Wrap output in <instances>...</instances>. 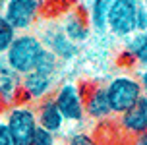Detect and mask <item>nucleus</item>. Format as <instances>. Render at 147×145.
<instances>
[{"mask_svg": "<svg viewBox=\"0 0 147 145\" xmlns=\"http://www.w3.org/2000/svg\"><path fill=\"white\" fill-rule=\"evenodd\" d=\"M118 128L128 138L147 134V99L141 97L134 107L118 116Z\"/></svg>", "mask_w": 147, "mask_h": 145, "instance_id": "obj_12", "label": "nucleus"}, {"mask_svg": "<svg viewBox=\"0 0 147 145\" xmlns=\"http://www.w3.org/2000/svg\"><path fill=\"white\" fill-rule=\"evenodd\" d=\"M126 60L128 66H138L141 70H147V33H134L130 39L124 41L120 62Z\"/></svg>", "mask_w": 147, "mask_h": 145, "instance_id": "obj_14", "label": "nucleus"}, {"mask_svg": "<svg viewBox=\"0 0 147 145\" xmlns=\"http://www.w3.org/2000/svg\"><path fill=\"white\" fill-rule=\"evenodd\" d=\"M0 145H18L16 139L12 138L10 130H8V126L4 124V120H2V116H0Z\"/></svg>", "mask_w": 147, "mask_h": 145, "instance_id": "obj_21", "label": "nucleus"}, {"mask_svg": "<svg viewBox=\"0 0 147 145\" xmlns=\"http://www.w3.org/2000/svg\"><path fill=\"white\" fill-rule=\"evenodd\" d=\"M56 87H58V76L33 70V72L22 76V101L37 105V103L52 97Z\"/></svg>", "mask_w": 147, "mask_h": 145, "instance_id": "obj_8", "label": "nucleus"}, {"mask_svg": "<svg viewBox=\"0 0 147 145\" xmlns=\"http://www.w3.org/2000/svg\"><path fill=\"white\" fill-rule=\"evenodd\" d=\"M2 112H4V107H2V103H0V116H2Z\"/></svg>", "mask_w": 147, "mask_h": 145, "instance_id": "obj_26", "label": "nucleus"}, {"mask_svg": "<svg viewBox=\"0 0 147 145\" xmlns=\"http://www.w3.org/2000/svg\"><path fill=\"white\" fill-rule=\"evenodd\" d=\"M105 85H107V97L114 116H120L141 99L140 80L132 74H118Z\"/></svg>", "mask_w": 147, "mask_h": 145, "instance_id": "obj_4", "label": "nucleus"}, {"mask_svg": "<svg viewBox=\"0 0 147 145\" xmlns=\"http://www.w3.org/2000/svg\"><path fill=\"white\" fill-rule=\"evenodd\" d=\"M37 72H43V74H54V76H58V70H60V60L52 52H49L45 49V52L41 54L39 58V62L35 66Z\"/></svg>", "mask_w": 147, "mask_h": 145, "instance_id": "obj_17", "label": "nucleus"}, {"mask_svg": "<svg viewBox=\"0 0 147 145\" xmlns=\"http://www.w3.org/2000/svg\"><path fill=\"white\" fill-rule=\"evenodd\" d=\"M35 112H37V122H39V128L45 132H49L52 136L60 138L64 134V128H66V120L62 112L58 110L56 103L52 97L45 99V101L37 103L35 105Z\"/></svg>", "mask_w": 147, "mask_h": 145, "instance_id": "obj_13", "label": "nucleus"}, {"mask_svg": "<svg viewBox=\"0 0 147 145\" xmlns=\"http://www.w3.org/2000/svg\"><path fill=\"white\" fill-rule=\"evenodd\" d=\"M138 80H140V85H141V97L147 99V70H141L138 74Z\"/></svg>", "mask_w": 147, "mask_h": 145, "instance_id": "obj_22", "label": "nucleus"}, {"mask_svg": "<svg viewBox=\"0 0 147 145\" xmlns=\"http://www.w3.org/2000/svg\"><path fill=\"white\" fill-rule=\"evenodd\" d=\"M58 110L62 112L66 124L81 126L87 122L85 116V103H83V87L76 81H62L58 83L56 91L52 95Z\"/></svg>", "mask_w": 147, "mask_h": 145, "instance_id": "obj_3", "label": "nucleus"}, {"mask_svg": "<svg viewBox=\"0 0 147 145\" xmlns=\"http://www.w3.org/2000/svg\"><path fill=\"white\" fill-rule=\"evenodd\" d=\"M16 37H18L16 29L6 22L4 16H0V56H4V54L8 52V49L12 47Z\"/></svg>", "mask_w": 147, "mask_h": 145, "instance_id": "obj_16", "label": "nucleus"}, {"mask_svg": "<svg viewBox=\"0 0 147 145\" xmlns=\"http://www.w3.org/2000/svg\"><path fill=\"white\" fill-rule=\"evenodd\" d=\"M138 0H112L109 10V33L116 39H130L136 33V16L140 10Z\"/></svg>", "mask_w": 147, "mask_h": 145, "instance_id": "obj_6", "label": "nucleus"}, {"mask_svg": "<svg viewBox=\"0 0 147 145\" xmlns=\"http://www.w3.org/2000/svg\"><path fill=\"white\" fill-rule=\"evenodd\" d=\"M4 10H6V0H0V16H4Z\"/></svg>", "mask_w": 147, "mask_h": 145, "instance_id": "obj_24", "label": "nucleus"}, {"mask_svg": "<svg viewBox=\"0 0 147 145\" xmlns=\"http://www.w3.org/2000/svg\"><path fill=\"white\" fill-rule=\"evenodd\" d=\"M43 47L47 49L49 52H52L54 56L62 62H70L74 58L80 54V45L72 43L70 39L66 37V33L62 31L58 22H49L45 23V27L37 33Z\"/></svg>", "mask_w": 147, "mask_h": 145, "instance_id": "obj_7", "label": "nucleus"}, {"mask_svg": "<svg viewBox=\"0 0 147 145\" xmlns=\"http://www.w3.org/2000/svg\"><path fill=\"white\" fill-rule=\"evenodd\" d=\"M62 145H99V143H97L95 136H93L91 132L76 130V132H70L66 138H64Z\"/></svg>", "mask_w": 147, "mask_h": 145, "instance_id": "obj_18", "label": "nucleus"}, {"mask_svg": "<svg viewBox=\"0 0 147 145\" xmlns=\"http://www.w3.org/2000/svg\"><path fill=\"white\" fill-rule=\"evenodd\" d=\"M43 52L45 47L39 35L31 31V33H18V37L14 39V43L4 54V58L14 72H18L20 76H25L35 70Z\"/></svg>", "mask_w": 147, "mask_h": 145, "instance_id": "obj_1", "label": "nucleus"}, {"mask_svg": "<svg viewBox=\"0 0 147 145\" xmlns=\"http://www.w3.org/2000/svg\"><path fill=\"white\" fill-rule=\"evenodd\" d=\"M83 103H85V116L91 122H107L112 118L107 85L105 83H83Z\"/></svg>", "mask_w": 147, "mask_h": 145, "instance_id": "obj_9", "label": "nucleus"}, {"mask_svg": "<svg viewBox=\"0 0 147 145\" xmlns=\"http://www.w3.org/2000/svg\"><path fill=\"white\" fill-rule=\"evenodd\" d=\"M141 6H143V10L147 12V0H143V2H141Z\"/></svg>", "mask_w": 147, "mask_h": 145, "instance_id": "obj_25", "label": "nucleus"}, {"mask_svg": "<svg viewBox=\"0 0 147 145\" xmlns=\"http://www.w3.org/2000/svg\"><path fill=\"white\" fill-rule=\"evenodd\" d=\"M130 145H147V134H141V136L130 138Z\"/></svg>", "mask_w": 147, "mask_h": 145, "instance_id": "obj_23", "label": "nucleus"}, {"mask_svg": "<svg viewBox=\"0 0 147 145\" xmlns=\"http://www.w3.org/2000/svg\"><path fill=\"white\" fill-rule=\"evenodd\" d=\"M0 103L4 109L22 103V76L10 68L4 56H0Z\"/></svg>", "mask_w": 147, "mask_h": 145, "instance_id": "obj_11", "label": "nucleus"}, {"mask_svg": "<svg viewBox=\"0 0 147 145\" xmlns=\"http://www.w3.org/2000/svg\"><path fill=\"white\" fill-rule=\"evenodd\" d=\"M136 33H147V12L140 4L138 16H136Z\"/></svg>", "mask_w": 147, "mask_h": 145, "instance_id": "obj_20", "label": "nucleus"}, {"mask_svg": "<svg viewBox=\"0 0 147 145\" xmlns=\"http://www.w3.org/2000/svg\"><path fill=\"white\" fill-rule=\"evenodd\" d=\"M41 0H6L4 18L16 29V33H31L43 14Z\"/></svg>", "mask_w": 147, "mask_h": 145, "instance_id": "obj_5", "label": "nucleus"}, {"mask_svg": "<svg viewBox=\"0 0 147 145\" xmlns=\"http://www.w3.org/2000/svg\"><path fill=\"white\" fill-rule=\"evenodd\" d=\"M2 120L16 139L18 145H31L39 132L35 105L31 103H18L14 107H8L2 112Z\"/></svg>", "mask_w": 147, "mask_h": 145, "instance_id": "obj_2", "label": "nucleus"}, {"mask_svg": "<svg viewBox=\"0 0 147 145\" xmlns=\"http://www.w3.org/2000/svg\"><path fill=\"white\" fill-rule=\"evenodd\" d=\"M112 0H91L85 4V14L91 33L95 35H107L109 33V10Z\"/></svg>", "mask_w": 147, "mask_h": 145, "instance_id": "obj_15", "label": "nucleus"}, {"mask_svg": "<svg viewBox=\"0 0 147 145\" xmlns=\"http://www.w3.org/2000/svg\"><path fill=\"white\" fill-rule=\"evenodd\" d=\"M31 145H62V141H60V138H56V136H52V134L39 128V132H37V136Z\"/></svg>", "mask_w": 147, "mask_h": 145, "instance_id": "obj_19", "label": "nucleus"}, {"mask_svg": "<svg viewBox=\"0 0 147 145\" xmlns=\"http://www.w3.org/2000/svg\"><path fill=\"white\" fill-rule=\"evenodd\" d=\"M60 27L66 33V37L76 45L85 43L91 35V29L87 23V14H85V4H76L68 8L64 14L60 16Z\"/></svg>", "mask_w": 147, "mask_h": 145, "instance_id": "obj_10", "label": "nucleus"}]
</instances>
